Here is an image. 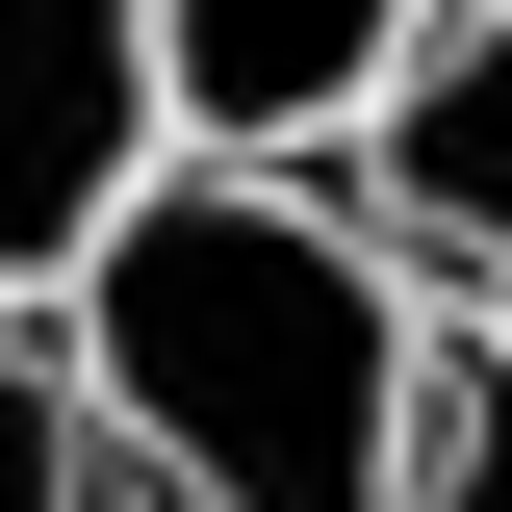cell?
I'll use <instances>...</instances> for the list:
<instances>
[{"instance_id":"4","label":"cell","mask_w":512,"mask_h":512,"mask_svg":"<svg viewBox=\"0 0 512 512\" xmlns=\"http://www.w3.org/2000/svg\"><path fill=\"white\" fill-rule=\"evenodd\" d=\"M436 0H154V52H180V154H333V128L410 77Z\"/></svg>"},{"instance_id":"6","label":"cell","mask_w":512,"mask_h":512,"mask_svg":"<svg viewBox=\"0 0 512 512\" xmlns=\"http://www.w3.org/2000/svg\"><path fill=\"white\" fill-rule=\"evenodd\" d=\"M410 512H512V333L436 359V436H410Z\"/></svg>"},{"instance_id":"3","label":"cell","mask_w":512,"mask_h":512,"mask_svg":"<svg viewBox=\"0 0 512 512\" xmlns=\"http://www.w3.org/2000/svg\"><path fill=\"white\" fill-rule=\"evenodd\" d=\"M333 180L436 282V333H512V0H436V26H410V77L333 128Z\"/></svg>"},{"instance_id":"2","label":"cell","mask_w":512,"mask_h":512,"mask_svg":"<svg viewBox=\"0 0 512 512\" xmlns=\"http://www.w3.org/2000/svg\"><path fill=\"white\" fill-rule=\"evenodd\" d=\"M154 154H180L154 0H0V308H52L77 256L154 205Z\"/></svg>"},{"instance_id":"5","label":"cell","mask_w":512,"mask_h":512,"mask_svg":"<svg viewBox=\"0 0 512 512\" xmlns=\"http://www.w3.org/2000/svg\"><path fill=\"white\" fill-rule=\"evenodd\" d=\"M0 512H128V461H103V410H77L52 308H0Z\"/></svg>"},{"instance_id":"1","label":"cell","mask_w":512,"mask_h":512,"mask_svg":"<svg viewBox=\"0 0 512 512\" xmlns=\"http://www.w3.org/2000/svg\"><path fill=\"white\" fill-rule=\"evenodd\" d=\"M52 359L128 512H410L436 436V282L333 154H154V205L52 282Z\"/></svg>"}]
</instances>
